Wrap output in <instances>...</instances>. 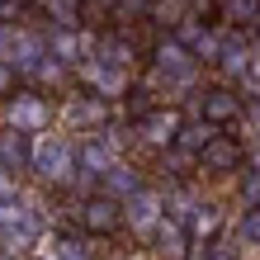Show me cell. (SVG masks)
<instances>
[{
  "mask_svg": "<svg viewBox=\"0 0 260 260\" xmlns=\"http://www.w3.org/2000/svg\"><path fill=\"white\" fill-rule=\"evenodd\" d=\"M28 166H34L43 180H52V185H67L71 171H76V151L62 142V137H43V142L34 147V161Z\"/></svg>",
  "mask_w": 260,
  "mask_h": 260,
  "instance_id": "obj_1",
  "label": "cell"
},
{
  "mask_svg": "<svg viewBox=\"0 0 260 260\" xmlns=\"http://www.w3.org/2000/svg\"><path fill=\"white\" fill-rule=\"evenodd\" d=\"M161 218H166V199L151 194V189H137L128 199V208H123V222L133 227V232H156Z\"/></svg>",
  "mask_w": 260,
  "mask_h": 260,
  "instance_id": "obj_2",
  "label": "cell"
},
{
  "mask_svg": "<svg viewBox=\"0 0 260 260\" xmlns=\"http://www.w3.org/2000/svg\"><path fill=\"white\" fill-rule=\"evenodd\" d=\"M34 232H38L34 213H28L14 194H10V199H0V237L14 241V246H28V241H34Z\"/></svg>",
  "mask_w": 260,
  "mask_h": 260,
  "instance_id": "obj_3",
  "label": "cell"
},
{
  "mask_svg": "<svg viewBox=\"0 0 260 260\" xmlns=\"http://www.w3.org/2000/svg\"><path fill=\"white\" fill-rule=\"evenodd\" d=\"M48 118H52V109L38 95H14V104H10V128L14 133H43Z\"/></svg>",
  "mask_w": 260,
  "mask_h": 260,
  "instance_id": "obj_4",
  "label": "cell"
},
{
  "mask_svg": "<svg viewBox=\"0 0 260 260\" xmlns=\"http://www.w3.org/2000/svg\"><path fill=\"white\" fill-rule=\"evenodd\" d=\"M199 114H204V123H232V118L241 114V95H232L227 85H213L204 90V100H199Z\"/></svg>",
  "mask_w": 260,
  "mask_h": 260,
  "instance_id": "obj_5",
  "label": "cell"
},
{
  "mask_svg": "<svg viewBox=\"0 0 260 260\" xmlns=\"http://www.w3.org/2000/svg\"><path fill=\"white\" fill-rule=\"evenodd\" d=\"M199 161H204V171H218V175H227V171H237L241 166V142H232V137H213V142L199 151Z\"/></svg>",
  "mask_w": 260,
  "mask_h": 260,
  "instance_id": "obj_6",
  "label": "cell"
},
{
  "mask_svg": "<svg viewBox=\"0 0 260 260\" xmlns=\"http://www.w3.org/2000/svg\"><path fill=\"white\" fill-rule=\"evenodd\" d=\"M81 222L90 232H114V227L123 222V208H118L114 199H90V204H81Z\"/></svg>",
  "mask_w": 260,
  "mask_h": 260,
  "instance_id": "obj_7",
  "label": "cell"
},
{
  "mask_svg": "<svg viewBox=\"0 0 260 260\" xmlns=\"http://www.w3.org/2000/svg\"><path fill=\"white\" fill-rule=\"evenodd\" d=\"M180 128H185V123H180V114H175V109H166V114H151L147 123H142V137H147L151 147H175Z\"/></svg>",
  "mask_w": 260,
  "mask_h": 260,
  "instance_id": "obj_8",
  "label": "cell"
},
{
  "mask_svg": "<svg viewBox=\"0 0 260 260\" xmlns=\"http://www.w3.org/2000/svg\"><path fill=\"white\" fill-rule=\"evenodd\" d=\"M85 81L95 85L104 100H114V95H123V90H128V71L123 67H109V62H95V67L85 71Z\"/></svg>",
  "mask_w": 260,
  "mask_h": 260,
  "instance_id": "obj_9",
  "label": "cell"
},
{
  "mask_svg": "<svg viewBox=\"0 0 260 260\" xmlns=\"http://www.w3.org/2000/svg\"><path fill=\"white\" fill-rule=\"evenodd\" d=\"M156 255L161 260H185V222H175V218H161L156 232Z\"/></svg>",
  "mask_w": 260,
  "mask_h": 260,
  "instance_id": "obj_10",
  "label": "cell"
},
{
  "mask_svg": "<svg viewBox=\"0 0 260 260\" xmlns=\"http://www.w3.org/2000/svg\"><path fill=\"white\" fill-rule=\"evenodd\" d=\"M213 137H218V128H213V123H185V128H180V137H175V147H180V151H204Z\"/></svg>",
  "mask_w": 260,
  "mask_h": 260,
  "instance_id": "obj_11",
  "label": "cell"
},
{
  "mask_svg": "<svg viewBox=\"0 0 260 260\" xmlns=\"http://www.w3.org/2000/svg\"><path fill=\"white\" fill-rule=\"evenodd\" d=\"M81 171H85V175H100V180H104V175L114 171V156H109V147L90 142V147L81 151Z\"/></svg>",
  "mask_w": 260,
  "mask_h": 260,
  "instance_id": "obj_12",
  "label": "cell"
},
{
  "mask_svg": "<svg viewBox=\"0 0 260 260\" xmlns=\"http://www.w3.org/2000/svg\"><path fill=\"white\" fill-rule=\"evenodd\" d=\"M0 161H5V166H24V161H34V151H28L24 147V133H5V137H0Z\"/></svg>",
  "mask_w": 260,
  "mask_h": 260,
  "instance_id": "obj_13",
  "label": "cell"
},
{
  "mask_svg": "<svg viewBox=\"0 0 260 260\" xmlns=\"http://www.w3.org/2000/svg\"><path fill=\"white\" fill-rule=\"evenodd\" d=\"M67 118H71V123H100V118H104V104L100 100H71L67 104Z\"/></svg>",
  "mask_w": 260,
  "mask_h": 260,
  "instance_id": "obj_14",
  "label": "cell"
},
{
  "mask_svg": "<svg viewBox=\"0 0 260 260\" xmlns=\"http://www.w3.org/2000/svg\"><path fill=\"white\" fill-rule=\"evenodd\" d=\"M222 14L237 24H255L260 19V0H222Z\"/></svg>",
  "mask_w": 260,
  "mask_h": 260,
  "instance_id": "obj_15",
  "label": "cell"
},
{
  "mask_svg": "<svg viewBox=\"0 0 260 260\" xmlns=\"http://www.w3.org/2000/svg\"><path fill=\"white\" fill-rule=\"evenodd\" d=\"M104 185H109L114 194H128V199H133V194H137V175H133V166H114V171L104 175Z\"/></svg>",
  "mask_w": 260,
  "mask_h": 260,
  "instance_id": "obj_16",
  "label": "cell"
},
{
  "mask_svg": "<svg viewBox=\"0 0 260 260\" xmlns=\"http://www.w3.org/2000/svg\"><path fill=\"white\" fill-rule=\"evenodd\" d=\"M237 232H241V241L260 246V208H246V213H241V227H237Z\"/></svg>",
  "mask_w": 260,
  "mask_h": 260,
  "instance_id": "obj_17",
  "label": "cell"
},
{
  "mask_svg": "<svg viewBox=\"0 0 260 260\" xmlns=\"http://www.w3.org/2000/svg\"><path fill=\"white\" fill-rule=\"evenodd\" d=\"M241 204H246V208H260V171H255V166H251V175L241 180Z\"/></svg>",
  "mask_w": 260,
  "mask_h": 260,
  "instance_id": "obj_18",
  "label": "cell"
},
{
  "mask_svg": "<svg viewBox=\"0 0 260 260\" xmlns=\"http://www.w3.org/2000/svg\"><path fill=\"white\" fill-rule=\"evenodd\" d=\"M52 260H90V255H85V246H76V241H57Z\"/></svg>",
  "mask_w": 260,
  "mask_h": 260,
  "instance_id": "obj_19",
  "label": "cell"
},
{
  "mask_svg": "<svg viewBox=\"0 0 260 260\" xmlns=\"http://www.w3.org/2000/svg\"><path fill=\"white\" fill-rule=\"evenodd\" d=\"M251 123H255V133H260V95H255V104H251Z\"/></svg>",
  "mask_w": 260,
  "mask_h": 260,
  "instance_id": "obj_20",
  "label": "cell"
},
{
  "mask_svg": "<svg viewBox=\"0 0 260 260\" xmlns=\"http://www.w3.org/2000/svg\"><path fill=\"white\" fill-rule=\"evenodd\" d=\"M213 260H237V255L227 251V246H218V251H213Z\"/></svg>",
  "mask_w": 260,
  "mask_h": 260,
  "instance_id": "obj_21",
  "label": "cell"
}]
</instances>
